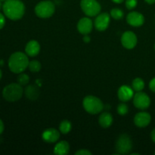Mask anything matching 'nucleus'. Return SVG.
<instances>
[{
    "instance_id": "f257e3e1",
    "label": "nucleus",
    "mask_w": 155,
    "mask_h": 155,
    "mask_svg": "<svg viewBox=\"0 0 155 155\" xmlns=\"http://www.w3.org/2000/svg\"><path fill=\"white\" fill-rule=\"evenodd\" d=\"M4 15L12 21H18L25 13V5L21 0H7L2 5Z\"/></svg>"
},
{
    "instance_id": "f03ea898",
    "label": "nucleus",
    "mask_w": 155,
    "mask_h": 155,
    "mask_svg": "<svg viewBox=\"0 0 155 155\" xmlns=\"http://www.w3.org/2000/svg\"><path fill=\"white\" fill-rule=\"evenodd\" d=\"M29 59L27 54L21 51H16L8 59V68L12 73L21 74L29 66Z\"/></svg>"
},
{
    "instance_id": "7ed1b4c3",
    "label": "nucleus",
    "mask_w": 155,
    "mask_h": 155,
    "mask_svg": "<svg viewBox=\"0 0 155 155\" xmlns=\"http://www.w3.org/2000/svg\"><path fill=\"white\" fill-rule=\"evenodd\" d=\"M24 93L22 86L19 83H11L3 89L2 96L9 102H14L21 99Z\"/></svg>"
},
{
    "instance_id": "20e7f679",
    "label": "nucleus",
    "mask_w": 155,
    "mask_h": 155,
    "mask_svg": "<svg viewBox=\"0 0 155 155\" xmlns=\"http://www.w3.org/2000/svg\"><path fill=\"white\" fill-rule=\"evenodd\" d=\"M83 106L86 111L90 114H97L104 108L102 101L93 95H88L85 97L83 101Z\"/></svg>"
},
{
    "instance_id": "39448f33",
    "label": "nucleus",
    "mask_w": 155,
    "mask_h": 155,
    "mask_svg": "<svg viewBox=\"0 0 155 155\" xmlns=\"http://www.w3.org/2000/svg\"><path fill=\"white\" fill-rule=\"evenodd\" d=\"M55 11V6L51 1L45 0L38 3L35 7V13L40 18H48L52 16Z\"/></svg>"
},
{
    "instance_id": "423d86ee",
    "label": "nucleus",
    "mask_w": 155,
    "mask_h": 155,
    "mask_svg": "<svg viewBox=\"0 0 155 155\" xmlns=\"http://www.w3.org/2000/svg\"><path fill=\"white\" fill-rule=\"evenodd\" d=\"M80 7L85 15L89 17L97 16L101 12V5L96 0H81Z\"/></svg>"
},
{
    "instance_id": "0eeeda50",
    "label": "nucleus",
    "mask_w": 155,
    "mask_h": 155,
    "mask_svg": "<svg viewBox=\"0 0 155 155\" xmlns=\"http://www.w3.org/2000/svg\"><path fill=\"white\" fill-rule=\"evenodd\" d=\"M132 148H133V142L128 135L123 134L119 136L116 142V151L117 154H130Z\"/></svg>"
},
{
    "instance_id": "6e6552de",
    "label": "nucleus",
    "mask_w": 155,
    "mask_h": 155,
    "mask_svg": "<svg viewBox=\"0 0 155 155\" xmlns=\"http://www.w3.org/2000/svg\"><path fill=\"white\" fill-rule=\"evenodd\" d=\"M133 104L136 108L145 110L148 108L151 104V98L145 92H137L133 96Z\"/></svg>"
},
{
    "instance_id": "1a4fd4ad",
    "label": "nucleus",
    "mask_w": 155,
    "mask_h": 155,
    "mask_svg": "<svg viewBox=\"0 0 155 155\" xmlns=\"http://www.w3.org/2000/svg\"><path fill=\"white\" fill-rule=\"evenodd\" d=\"M121 43L124 48L132 49L137 44V36L132 31L125 32L121 36Z\"/></svg>"
},
{
    "instance_id": "9d476101",
    "label": "nucleus",
    "mask_w": 155,
    "mask_h": 155,
    "mask_svg": "<svg viewBox=\"0 0 155 155\" xmlns=\"http://www.w3.org/2000/svg\"><path fill=\"white\" fill-rule=\"evenodd\" d=\"M110 15L107 13L98 14L94 22L95 28L99 31H104L108 27L110 24Z\"/></svg>"
},
{
    "instance_id": "9b49d317",
    "label": "nucleus",
    "mask_w": 155,
    "mask_h": 155,
    "mask_svg": "<svg viewBox=\"0 0 155 155\" xmlns=\"http://www.w3.org/2000/svg\"><path fill=\"white\" fill-rule=\"evenodd\" d=\"M151 121V116L147 112H139L135 116L134 123L136 127L144 128L149 125Z\"/></svg>"
},
{
    "instance_id": "f8f14e48",
    "label": "nucleus",
    "mask_w": 155,
    "mask_h": 155,
    "mask_svg": "<svg viewBox=\"0 0 155 155\" xmlns=\"http://www.w3.org/2000/svg\"><path fill=\"white\" fill-rule=\"evenodd\" d=\"M127 21L130 25L133 27H140L145 22L143 15L137 12H132L127 16Z\"/></svg>"
},
{
    "instance_id": "ddd939ff",
    "label": "nucleus",
    "mask_w": 155,
    "mask_h": 155,
    "mask_svg": "<svg viewBox=\"0 0 155 155\" xmlns=\"http://www.w3.org/2000/svg\"><path fill=\"white\" fill-rule=\"evenodd\" d=\"M117 95L118 98L123 102L129 101L134 96V90L128 86H122L118 89Z\"/></svg>"
},
{
    "instance_id": "4468645a",
    "label": "nucleus",
    "mask_w": 155,
    "mask_h": 155,
    "mask_svg": "<svg viewBox=\"0 0 155 155\" xmlns=\"http://www.w3.org/2000/svg\"><path fill=\"white\" fill-rule=\"evenodd\" d=\"M93 23L92 20L89 18H83L79 21L77 24V30L81 34H89L92 30Z\"/></svg>"
},
{
    "instance_id": "2eb2a0df",
    "label": "nucleus",
    "mask_w": 155,
    "mask_h": 155,
    "mask_svg": "<svg viewBox=\"0 0 155 155\" xmlns=\"http://www.w3.org/2000/svg\"><path fill=\"white\" fill-rule=\"evenodd\" d=\"M42 138L45 142L54 143L57 142L60 138V132L54 128L47 129L42 133Z\"/></svg>"
},
{
    "instance_id": "dca6fc26",
    "label": "nucleus",
    "mask_w": 155,
    "mask_h": 155,
    "mask_svg": "<svg viewBox=\"0 0 155 155\" xmlns=\"http://www.w3.org/2000/svg\"><path fill=\"white\" fill-rule=\"evenodd\" d=\"M40 51V45L36 40H30L25 47V52L30 57H35Z\"/></svg>"
},
{
    "instance_id": "f3484780",
    "label": "nucleus",
    "mask_w": 155,
    "mask_h": 155,
    "mask_svg": "<svg viewBox=\"0 0 155 155\" xmlns=\"http://www.w3.org/2000/svg\"><path fill=\"white\" fill-rule=\"evenodd\" d=\"M24 94L25 96L30 101H36L39 96L40 91L39 88L34 85H30L27 86L24 89Z\"/></svg>"
},
{
    "instance_id": "a211bd4d",
    "label": "nucleus",
    "mask_w": 155,
    "mask_h": 155,
    "mask_svg": "<svg viewBox=\"0 0 155 155\" xmlns=\"http://www.w3.org/2000/svg\"><path fill=\"white\" fill-rule=\"evenodd\" d=\"M70 145L66 141L58 142L54 148V153L57 155H66L69 153Z\"/></svg>"
},
{
    "instance_id": "6ab92c4d",
    "label": "nucleus",
    "mask_w": 155,
    "mask_h": 155,
    "mask_svg": "<svg viewBox=\"0 0 155 155\" xmlns=\"http://www.w3.org/2000/svg\"><path fill=\"white\" fill-rule=\"evenodd\" d=\"M98 123H99V125L103 128H108L112 125L113 117L108 112L101 113L98 118Z\"/></svg>"
},
{
    "instance_id": "aec40b11",
    "label": "nucleus",
    "mask_w": 155,
    "mask_h": 155,
    "mask_svg": "<svg viewBox=\"0 0 155 155\" xmlns=\"http://www.w3.org/2000/svg\"><path fill=\"white\" fill-rule=\"evenodd\" d=\"M133 90L136 92H142L145 88V82L141 78H136L132 83Z\"/></svg>"
},
{
    "instance_id": "412c9836",
    "label": "nucleus",
    "mask_w": 155,
    "mask_h": 155,
    "mask_svg": "<svg viewBox=\"0 0 155 155\" xmlns=\"http://www.w3.org/2000/svg\"><path fill=\"white\" fill-rule=\"evenodd\" d=\"M71 127H72V125H71V122L67 120H64L59 125V130L62 134H68L71 131Z\"/></svg>"
},
{
    "instance_id": "4be33fe9",
    "label": "nucleus",
    "mask_w": 155,
    "mask_h": 155,
    "mask_svg": "<svg viewBox=\"0 0 155 155\" xmlns=\"http://www.w3.org/2000/svg\"><path fill=\"white\" fill-rule=\"evenodd\" d=\"M28 68L31 72H33V73L39 72L41 69V64L40 62L38 61L33 60L31 61H30Z\"/></svg>"
},
{
    "instance_id": "5701e85b",
    "label": "nucleus",
    "mask_w": 155,
    "mask_h": 155,
    "mask_svg": "<svg viewBox=\"0 0 155 155\" xmlns=\"http://www.w3.org/2000/svg\"><path fill=\"white\" fill-rule=\"evenodd\" d=\"M17 81H18V83H19L21 86H26V85L28 84L29 81H30V77L27 74H24L22 72L18 75Z\"/></svg>"
},
{
    "instance_id": "b1692460",
    "label": "nucleus",
    "mask_w": 155,
    "mask_h": 155,
    "mask_svg": "<svg viewBox=\"0 0 155 155\" xmlns=\"http://www.w3.org/2000/svg\"><path fill=\"white\" fill-rule=\"evenodd\" d=\"M110 16L115 20L122 19L123 17H124V12L121 9L115 8L111 9V11H110Z\"/></svg>"
},
{
    "instance_id": "393cba45",
    "label": "nucleus",
    "mask_w": 155,
    "mask_h": 155,
    "mask_svg": "<svg viewBox=\"0 0 155 155\" xmlns=\"http://www.w3.org/2000/svg\"><path fill=\"white\" fill-rule=\"evenodd\" d=\"M129 111V107L126 104L124 103H121V104H118L117 106V113L119 114L120 115H126L128 114Z\"/></svg>"
},
{
    "instance_id": "a878e982",
    "label": "nucleus",
    "mask_w": 155,
    "mask_h": 155,
    "mask_svg": "<svg viewBox=\"0 0 155 155\" xmlns=\"http://www.w3.org/2000/svg\"><path fill=\"white\" fill-rule=\"evenodd\" d=\"M137 3V0H126V7L129 10H132V9L135 8L136 7Z\"/></svg>"
},
{
    "instance_id": "bb28decb",
    "label": "nucleus",
    "mask_w": 155,
    "mask_h": 155,
    "mask_svg": "<svg viewBox=\"0 0 155 155\" xmlns=\"http://www.w3.org/2000/svg\"><path fill=\"white\" fill-rule=\"evenodd\" d=\"M76 155H91L92 152L87 149H80L75 153Z\"/></svg>"
},
{
    "instance_id": "cd10ccee",
    "label": "nucleus",
    "mask_w": 155,
    "mask_h": 155,
    "mask_svg": "<svg viewBox=\"0 0 155 155\" xmlns=\"http://www.w3.org/2000/svg\"><path fill=\"white\" fill-rule=\"evenodd\" d=\"M5 24V18L2 14L0 13V30L4 27Z\"/></svg>"
},
{
    "instance_id": "c85d7f7f",
    "label": "nucleus",
    "mask_w": 155,
    "mask_h": 155,
    "mask_svg": "<svg viewBox=\"0 0 155 155\" xmlns=\"http://www.w3.org/2000/svg\"><path fill=\"white\" fill-rule=\"evenodd\" d=\"M149 88L152 92H155V77H154V78L150 81Z\"/></svg>"
},
{
    "instance_id": "c756f323",
    "label": "nucleus",
    "mask_w": 155,
    "mask_h": 155,
    "mask_svg": "<svg viewBox=\"0 0 155 155\" xmlns=\"http://www.w3.org/2000/svg\"><path fill=\"white\" fill-rule=\"evenodd\" d=\"M4 124H3L2 120L0 119V135H1L2 133H3V131H4Z\"/></svg>"
},
{
    "instance_id": "7c9ffc66",
    "label": "nucleus",
    "mask_w": 155,
    "mask_h": 155,
    "mask_svg": "<svg viewBox=\"0 0 155 155\" xmlns=\"http://www.w3.org/2000/svg\"><path fill=\"white\" fill-rule=\"evenodd\" d=\"M151 140H152L153 142H154L155 143V128L152 130V131H151Z\"/></svg>"
},
{
    "instance_id": "2f4dec72",
    "label": "nucleus",
    "mask_w": 155,
    "mask_h": 155,
    "mask_svg": "<svg viewBox=\"0 0 155 155\" xmlns=\"http://www.w3.org/2000/svg\"><path fill=\"white\" fill-rule=\"evenodd\" d=\"M83 41H84L85 42H90V37H89V36H88V34L84 35V37H83Z\"/></svg>"
},
{
    "instance_id": "473e14b6",
    "label": "nucleus",
    "mask_w": 155,
    "mask_h": 155,
    "mask_svg": "<svg viewBox=\"0 0 155 155\" xmlns=\"http://www.w3.org/2000/svg\"><path fill=\"white\" fill-rule=\"evenodd\" d=\"M145 2H146L147 3H148V4L151 5V4H154L155 2V0H145Z\"/></svg>"
},
{
    "instance_id": "72a5a7b5",
    "label": "nucleus",
    "mask_w": 155,
    "mask_h": 155,
    "mask_svg": "<svg viewBox=\"0 0 155 155\" xmlns=\"http://www.w3.org/2000/svg\"><path fill=\"white\" fill-rule=\"evenodd\" d=\"M112 1H113L114 2L117 3V4H120V3H122L124 1V0H112Z\"/></svg>"
},
{
    "instance_id": "f704fd0d",
    "label": "nucleus",
    "mask_w": 155,
    "mask_h": 155,
    "mask_svg": "<svg viewBox=\"0 0 155 155\" xmlns=\"http://www.w3.org/2000/svg\"><path fill=\"white\" fill-rule=\"evenodd\" d=\"M3 64H4L3 61H0V66H3Z\"/></svg>"
},
{
    "instance_id": "c9c22d12",
    "label": "nucleus",
    "mask_w": 155,
    "mask_h": 155,
    "mask_svg": "<svg viewBox=\"0 0 155 155\" xmlns=\"http://www.w3.org/2000/svg\"><path fill=\"white\" fill-rule=\"evenodd\" d=\"M2 71L0 70V79L2 78Z\"/></svg>"
},
{
    "instance_id": "e433bc0d",
    "label": "nucleus",
    "mask_w": 155,
    "mask_h": 155,
    "mask_svg": "<svg viewBox=\"0 0 155 155\" xmlns=\"http://www.w3.org/2000/svg\"><path fill=\"white\" fill-rule=\"evenodd\" d=\"M2 1L0 0V9L2 8Z\"/></svg>"
},
{
    "instance_id": "4c0bfd02",
    "label": "nucleus",
    "mask_w": 155,
    "mask_h": 155,
    "mask_svg": "<svg viewBox=\"0 0 155 155\" xmlns=\"http://www.w3.org/2000/svg\"><path fill=\"white\" fill-rule=\"evenodd\" d=\"M2 2H5V1H7V0H1Z\"/></svg>"
},
{
    "instance_id": "58836bf2",
    "label": "nucleus",
    "mask_w": 155,
    "mask_h": 155,
    "mask_svg": "<svg viewBox=\"0 0 155 155\" xmlns=\"http://www.w3.org/2000/svg\"><path fill=\"white\" fill-rule=\"evenodd\" d=\"M154 49H155V44H154Z\"/></svg>"
},
{
    "instance_id": "ea45409f",
    "label": "nucleus",
    "mask_w": 155,
    "mask_h": 155,
    "mask_svg": "<svg viewBox=\"0 0 155 155\" xmlns=\"http://www.w3.org/2000/svg\"><path fill=\"white\" fill-rule=\"evenodd\" d=\"M154 154H155V151H154Z\"/></svg>"
}]
</instances>
